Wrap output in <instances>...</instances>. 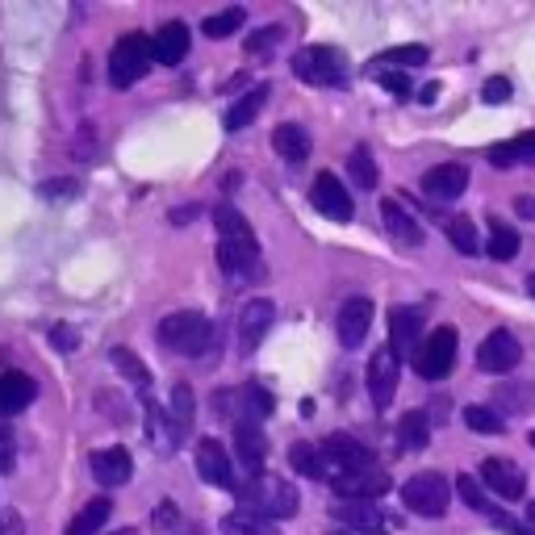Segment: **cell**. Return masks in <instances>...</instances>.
Wrapping results in <instances>:
<instances>
[{
  "label": "cell",
  "mask_w": 535,
  "mask_h": 535,
  "mask_svg": "<svg viewBox=\"0 0 535 535\" xmlns=\"http://www.w3.org/2000/svg\"><path fill=\"white\" fill-rule=\"evenodd\" d=\"M239 498H243V510H255V515H264L268 523L272 519H293L297 506H301L293 485L285 477H272V473L251 477V485H239Z\"/></svg>",
  "instance_id": "1"
},
{
  "label": "cell",
  "mask_w": 535,
  "mask_h": 535,
  "mask_svg": "<svg viewBox=\"0 0 535 535\" xmlns=\"http://www.w3.org/2000/svg\"><path fill=\"white\" fill-rule=\"evenodd\" d=\"M155 339L164 343V352H176V356H201L209 352V343H214V327H209V318L197 314V310H176L159 322Z\"/></svg>",
  "instance_id": "2"
},
{
  "label": "cell",
  "mask_w": 535,
  "mask_h": 535,
  "mask_svg": "<svg viewBox=\"0 0 535 535\" xmlns=\"http://www.w3.org/2000/svg\"><path fill=\"white\" fill-rule=\"evenodd\" d=\"M293 76L314 88H343L347 84V59L335 46H301L293 55Z\"/></svg>",
  "instance_id": "3"
},
{
  "label": "cell",
  "mask_w": 535,
  "mask_h": 535,
  "mask_svg": "<svg viewBox=\"0 0 535 535\" xmlns=\"http://www.w3.org/2000/svg\"><path fill=\"white\" fill-rule=\"evenodd\" d=\"M151 67V38L147 34H122L118 42H113L109 51V84L113 88H130L147 76Z\"/></svg>",
  "instance_id": "4"
},
{
  "label": "cell",
  "mask_w": 535,
  "mask_h": 535,
  "mask_svg": "<svg viewBox=\"0 0 535 535\" xmlns=\"http://www.w3.org/2000/svg\"><path fill=\"white\" fill-rule=\"evenodd\" d=\"M402 502L414 510V515L439 519V515H448V506H452V485L439 473H418L402 485Z\"/></svg>",
  "instance_id": "5"
},
{
  "label": "cell",
  "mask_w": 535,
  "mask_h": 535,
  "mask_svg": "<svg viewBox=\"0 0 535 535\" xmlns=\"http://www.w3.org/2000/svg\"><path fill=\"white\" fill-rule=\"evenodd\" d=\"M456 364V327H435L414 352V372L423 381H444Z\"/></svg>",
  "instance_id": "6"
},
{
  "label": "cell",
  "mask_w": 535,
  "mask_h": 535,
  "mask_svg": "<svg viewBox=\"0 0 535 535\" xmlns=\"http://www.w3.org/2000/svg\"><path fill=\"white\" fill-rule=\"evenodd\" d=\"M423 327H427L423 306H398L389 314V352H393V360H414V352L427 339Z\"/></svg>",
  "instance_id": "7"
},
{
  "label": "cell",
  "mask_w": 535,
  "mask_h": 535,
  "mask_svg": "<svg viewBox=\"0 0 535 535\" xmlns=\"http://www.w3.org/2000/svg\"><path fill=\"white\" fill-rule=\"evenodd\" d=\"M519 360H523L519 339L510 335V331H502V327L490 331V335L481 339V347H477V368L490 372V377H506V372H515Z\"/></svg>",
  "instance_id": "8"
},
{
  "label": "cell",
  "mask_w": 535,
  "mask_h": 535,
  "mask_svg": "<svg viewBox=\"0 0 535 535\" xmlns=\"http://www.w3.org/2000/svg\"><path fill=\"white\" fill-rule=\"evenodd\" d=\"M481 485L490 494L506 498V502H515L527 494V473L519 469L515 460H506V456H485L481 460Z\"/></svg>",
  "instance_id": "9"
},
{
  "label": "cell",
  "mask_w": 535,
  "mask_h": 535,
  "mask_svg": "<svg viewBox=\"0 0 535 535\" xmlns=\"http://www.w3.org/2000/svg\"><path fill=\"white\" fill-rule=\"evenodd\" d=\"M389 473L381 469H360V473H339L335 477V498L339 502H377L381 494H389Z\"/></svg>",
  "instance_id": "10"
},
{
  "label": "cell",
  "mask_w": 535,
  "mask_h": 535,
  "mask_svg": "<svg viewBox=\"0 0 535 535\" xmlns=\"http://www.w3.org/2000/svg\"><path fill=\"white\" fill-rule=\"evenodd\" d=\"M310 201L318 205V214L331 218V222H352V214H356V209H352V197H347L343 180H339L335 172H322V176L314 180Z\"/></svg>",
  "instance_id": "11"
},
{
  "label": "cell",
  "mask_w": 535,
  "mask_h": 535,
  "mask_svg": "<svg viewBox=\"0 0 535 535\" xmlns=\"http://www.w3.org/2000/svg\"><path fill=\"white\" fill-rule=\"evenodd\" d=\"M272 322H276V306H272L268 297H255V301H247V306L239 310V347H243L247 356L268 339Z\"/></svg>",
  "instance_id": "12"
},
{
  "label": "cell",
  "mask_w": 535,
  "mask_h": 535,
  "mask_svg": "<svg viewBox=\"0 0 535 535\" xmlns=\"http://www.w3.org/2000/svg\"><path fill=\"white\" fill-rule=\"evenodd\" d=\"M368 327H372V301L368 297H347L339 306V318H335L339 343L347 347V352H356V347L368 339Z\"/></svg>",
  "instance_id": "13"
},
{
  "label": "cell",
  "mask_w": 535,
  "mask_h": 535,
  "mask_svg": "<svg viewBox=\"0 0 535 535\" xmlns=\"http://www.w3.org/2000/svg\"><path fill=\"white\" fill-rule=\"evenodd\" d=\"M197 473H201V481L218 485V490H239L235 464H230V456H226V448L218 444V439H201L197 444Z\"/></svg>",
  "instance_id": "14"
},
{
  "label": "cell",
  "mask_w": 535,
  "mask_h": 535,
  "mask_svg": "<svg viewBox=\"0 0 535 535\" xmlns=\"http://www.w3.org/2000/svg\"><path fill=\"white\" fill-rule=\"evenodd\" d=\"M322 456H327L339 473L377 469V464H372V448L360 444V439H352V435H327V439H322Z\"/></svg>",
  "instance_id": "15"
},
{
  "label": "cell",
  "mask_w": 535,
  "mask_h": 535,
  "mask_svg": "<svg viewBox=\"0 0 535 535\" xmlns=\"http://www.w3.org/2000/svg\"><path fill=\"white\" fill-rule=\"evenodd\" d=\"M398 372H402V364L393 360V352H389V347L368 360V393H372V406H377V410L393 406V389H398Z\"/></svg>",
  "instance_id": "16"
},
{
  "label": "cell",
  "mask_w": 535,
  "mask_h": 535,
  "mask_svg": "<svg viewBox=\"0 0 535 535\" xmlns=\"http://www.w3.org/2000/svg\"><path fill=\"white\" fill-rule=\"evenodd\" d=\"M189 26L184 21H164L155 34H151V59L164 63V67H176L184 55H189Z\"/></svg>",
  "instance_id": "17"
},
{
  "label": "cell",
  "mask_w": 535,
  "mask_h": 535,
  "mask_svg": "<svg viewBox=\"0 0 535 535\" xmlns=\"http://www.w3.org/2000/svg\"><path fill=\"white\" fill-rule=\"evenodd\" d=\"M381 218H385V230L393 235V243H398V247H410V251L423 247V226L410 218V209L398 197H385L381 201Z\"/></svg>",
  "instance_id": "18"
},
{
  "label": "cell",
  "mask_w": 535,
  "mask_h": 535,
  "mask_svg": "<svg viewBox=\"0 0 535 535\" xmlns=\"http://www.w3.org/2000/svg\"><path fill=\"white\" fill-rule=\"evenodd\" d=\"M464 189H469V168L464 164H435L423 176V193L431 201H456Z\"/></svg>",
  "instance_id": "19"
},
{
  "label": "cell",
  "mask_w": 535,
  "mask_h": 535,
  "mask_svg": "<svg viewBox=\"0 0 535 535\" xmlns=\"http://www.w3.org/2000/svg\"><path fill=\"white\" fill-rule=\"evenodd\" d=\"M92 477H97L105 490H118V485L130 481L134 473V464H130V452L126 448H101V452H92Z\"/></svg>",
  "instance_id": "20"
},
{
  "label": "cell",
  "mask_w": 535,
  "mask_h": 535,
  "mask_svg": "<svg viewBox=\"0 0 535 535\" xmlns=\"http://www.w3.org/2000/svg\"><path fill=\"white\" fill-rule=\"evenodd\" d=\"M264 448H268V439H264L260 423L235 418V456L247 464V473H251V477H260V473H264Z\"/></svg>",
  "instance_id": "21"
},
{
  "label": "cell",
  "mask_w": 535,
  "mask_h": 535,
  "mask_svg": "<svg viewBox=\"0 0 535 535\" xmlns=\"http://www.w3.org/2000/svg\"><path fill=\"white\" fill-rule=\"evenodd\" d=\"M38 398V385L26 372H0V418L21 414L26 406H34Z\"/></svg>",
  "instance_id": "22"
},
{
  "label": "cell",
  "mask_w": 535,
  "mask_h": 535,
  "mask_svg": "<svg viewBox=\"0 0 535 535\" xmlns=\"http://www.w3.org/2000/svg\"><path fill=\"white\" fill-rule=\"evenodd\" d=\"M193 414H197V398L189 385L172 389V406H168V452H176V444L193 431Z\"/></svg>",
  "instance_id": "23"
},
{
  "label": "cell",
  "mask_w": 535,
  "mask_h": 535,
  "mask_svg": "<svg viewBox=\"0 0 535 535\" xmlns=\"http://www.w3.org/2000/svg\"><path fill=\"white\" fill-rule=\"evenodd\" d=\"M218 264L230 281H255V276H260V247L218 243Z\"/></svg>",
  "instance_id": "24"
},
{
  "label": "cell",
  "mask_w": 535,
  "mask_h": 535,
  "mask_svg": "<svg viewBox=\"0 0 535 535\" xmlns=\"http://www.w3.org/2000/svg\"><path fill=\"white\" fill-rule=\"evenodd\" d=\"M214 226H218V243H235V247H260L255 243L251 222L239 214L235 205H218L214 209Z\"/></svg>",
  "instance_id": "25"
},
{
  "label": "cell",
  "mask_w": 535,
  "mask_h": 535,
  "mask_svg": "<svg viewBox=\"0 0 535 535\" xmlns=\"http://www.w3.org/2000/svg\"><path fill=\"white\" fill-rule=\"evenodd\" d=\"M331 515L339 523H347L352 531H364V535H377L385 527L381 506H372V502H339V506H331Z\"/></svg>",
  "instance_id": "26"
},
{
  "label": "cell",
  "mask_w": 535,
  "mask_h": 535,
  "mask_svg": "<svg viewBox=\"0 0 535 535\" xmlns=\"http://www.w3.org/2000/svg\"><path fill=\"white\" fill-rule=\"evenodd\" d=\"M268 84H255L251 92H247V97H239L235 105H230L226 109V130H247L255 118H260V109L268 105Z\"/></svg>",
  "instance_id": "27"
},
{
  "label": "cell",
  "mask_w": 535,
  "mask_h": 535,
  "mask_svg": "<svg viewBox=\"0 0 535 535\" xmlns=\"http://www.w3.org/2000/svg\"><path fill=\"white\" fill-rule=\"evenodd\" d=\"M272 147H276L281 159H289V164H301V159L310 155V134L301 130L297 122H281L272 130Z\"/></svg>",
  "instance_id": "28"
},
{
  "label": "cell",
  "mask_w": 535,
  "mask_h": 535,
  "mask_svg": "<svg viewBox=\"0 0 535 535\" xmlns=\"http://www.w3.org/2000/svg\"><path fill=\"white\" fill-rule=\"evenodd\" d=\"M427 444H431V418H427V410H406L398 418V448L423 452Z\"/></svg>",
  "instance_id": "29"
},
{
  "label": "cell",
  "mask_w": 535,
  "mask_h": 535,
  "mask_svg": "<svg viewBox=\"0 0 535 535\" xmlns=\"http://www.w3.org/2000/svg\"><path fill=\"white\" fill-rule=\"evenodd\" d=\"M485 159H490L494 168L535 164V134H519V138H510V143H502V147H490V151H485Z\"/></svg>",
  "instance_id": "30"
},
{
  "label": "cell",
  "mask_w": 535,
  "mask_h": 535,
  "mask_svg": "<svg viewBox=\"0 0 535 535\" xmlns=\"http://www.w3.org/2000/svg\"><path fill=\"white\" fill-rule=\"evenodd\" d=\"M289 464H293V473H301V477H310V481H327V456H322V448L306 444V439L289 448Z\"/></svg>",
  "instance_id": "31"
},
{
  "label": "cell",
  "mask_w": 535,
  "mask_h": 535,
  "mask_svg": "<svg viewBox=\"0 0 535 535\" xmlns=\"http://www.w3.org/2000/svg\"><path fill=\"white\" fill-rule=\"evenodd\" d=\"M109 515H113V502L109 498H92V502H84L80 515L67 523V535H97L109 523Z\"/></svg>",
  "instance_id": "32"
},
{
  "label": "cell",
  "mask_w": 535,
  "mask_h": 535,
  "mask_svg": "<svg viewBox=\"0 0 535 535\" xmlns=\"http://www.w3.org/2000/svg\"><path fill=\"white\" fill-rule=\"evenodd\" d=\"M485 251H490L498 264L515 260V255H519V230L506 226L502 218H490V243H485Z\"/></svg>",
  "instance_id": "33"
},
{
  "label": "cell",
  "mask_w": 535,
  "mask_h": 535,
  "mask_svg": "<svg viewBox=\"0 0 535 535\" xmlns=\"http://www.w3.org/2000/svg\"><path fill=\"white\" fill-rule=\"evenodd\" d=\"M427 46H389L372 59V67H398V72H414V67H427Z\"/></svg>",
  "instance_id": "34"
},
{
  "label": "cell",
  "mask_w": 535,
  "mask_h": 535,
  "mask_svg": "<svg viewBox=\"0 0 535 535\" xmlns=\"http://www.w3.org/2000/svg\"><path fill=\"white\" fill-rule=\"evenodd\" d=\"M222 535H276V527L255 510H235L222 519Z\"/></svg>",
  "instance_id": "35"
},
{
  "label": "cell",
  "mask_w": 535,
  "mask_h": 535,
  "mask_svg": "<svg viewBox=\"0 0 535 535\" xmlns=\"http://www.w3.org/2000/svg\"><path fill=\"white\" fill-rule=\"evenodd\" d=\"M444 235L452 239V247H456L460 255H477V251H481V243H477V226H473V218H464V214H456V218L444 222Z\"/></svg>",
  "instance_id": "36"
},
{
  "label": "cell",
  "mask_w": 535,
  "mask_h": 535,
  "mask_svg": "<svg viewBox=\"0 0 535 535\" xmlns=\"http://www.w3.org/2000/svg\"><path fill=\"white\" fill-rule=\"evenodd\" d=\"M347 172H352V184H360V189H377V159H372L368 147H356L352 155H347Z\"/></svg>",
  "instance_id": "37"
},
{
  "label": "cell",
  "mask_w": 535,
  "mask_h": 535,
  "mask_svg": "<svg viewBox=\"0 0 535 535\" xmlns=\"http://www.w3.org/2000/svg\"><path fill=\"white\" fill-rule=\"evenodd\" d=\"M247 21V13L243 9H222V13H209L205 21H201V34L205 38H230L239 26Z\"/></svg>",
  "instance_id": "38"
},
{
  "label": "cell",
  "mask_w": 535,
  "mask_h": 535,
  "mask_svg": "<svg viewBox=\"0 0 535 535\" xmlns=\"http://www.w3.org/2000/svg\"><path fill=\"white\" fill-rule=\"evenodd\" d=\"M109 360L118 364V368H122V377H126V381H134L138 389H147V385H151V372H147V364L138 360V356L130 352V347H113V352H109Z\"/></svg>",
  "instance_id": "39"
},
{
  "label": "cell",
  "mask_w": 535,
  "mask_h": 535,
  "mask_svg": "<svg viewBox=\"0 0 535 535\" xmlns=\"http://www.w3.org/2000/svg\"><path fill=\"white\" fill-rule=\"evenodd\" d=\"M464 423H469V431H481V435H502L506 418L494 406H464Z\"/></svg>",
  "instance_id": "40"
},
{
  "label": "cell",
  "mask_w": 535,
  "mask_h": 535,
  "mask_svg": "<svg viewBox=\"0 0 535 535\" xmlns=\"http://www.w3.org/2000/svg\"><path fill=\"white\" fill-rule=\"evenodd\" d=\"M456 494H460V502L469 506V510H481V515H490V510H494L490 498H485V485H481L477 477H469V473L456 481Z\"/></svg>",
  "instance_id": "41"
},
{
  "label": "cell",
  "mask_w": 535,
  "mask_h": 535,
  "mask_svg": "<svg viewBox=\"0 0 535 535\" xmlns=\"http://www.w3.org/2000/svg\"><path fill=\"white\" fill-rule=\"evenodd\" d=\"M38 197H42V201H51V205H59V201H72V197H80V180H76V176L46 180V184H38Z\"/></svg>",
  "instance_id": "42"
},
{
  "label": "cell",
  "mask_w": 535,
  "mask_h": 535,
  "mask_svg": "<svg viewBox=\"0 0 535 535\" xmlns=\"http://www.w3.org/2000/svg\"><path fill=\"white\" fill-rule=\"evenodd\" d=\"M531 398H535V393H531L527 385H506V381H502V385H498V393H494V402H502L510 414L527 410V406H531ZM502 406H494V410L502 414Z\"/></svg>",
  "instance_id": "43"
},
{
  "label": "cell",
  "mask_w": 535,
  "mask_h": 535,
  "mask_svg": "<svg viewBox=\"0 0 535 535\" xmlns=\"http://www.w3.org/2000/svg\"><path fill=\"white\" fill-rule=\"evenodd\" d=\"M481 101H485V105H502V101H510V80H506V76L485 80V88H481Z\"/></svg>",
  "instance_id": "44"
},
{
  "label": "cell",
  "mask_w": 535,
  "mask_h": 535,
  "mask_svg": "<svg viewBox=\"0 0 535 535\" xmlns=\"http://www.w3.org/2000/svg\"><path fill=\"white\" fill-rule=\"evenodd\" d=\"M276 42H281V30H276V26H268V30H255V34L247 38V51H251V55H264V51H272Z\"/></svg>",
  "instance_id": "45"
},
{
  "label": "cell",
  "mask_w": 535,
  "mask_h": 535,
  "mask_svg": "<svg viewBox=\"0 0 535 535\" xmlns=\"http://www.w3.org/2000/svg\"><path fill=\"white\" fill-rule=\"evenodd\" d=\"M377 80L393 92V97H410V88H414L410 84V72H377Z\"/></svg>",
  "instance_id": "46"
},
{
  "label": "cell",
  "mask_w": 535,
  "mask_h": 535,
  "mask_svg": "<svg viewBox=\"0 0 535 535\" xmlns=\"http://www.w3.org/2000/svg\"><path fill=\"white\" fill-rule=\"evenodd\" d=\"M13 469V431L5 427V418H0V473Z\"/></svg>",
  "instance_id": "47"
},
{
  "label": "cell",
  "mask_w": 535,
  "mask_h": 535,
  "mask_svg": "<svg viewBox=\"0 0 535 535\" xmlns=\"http://www.w3.org/2000/svg\"><path fill=\"white\" fill-rule=\"evenodd\" d=\"M176 523H180L176 502H159V510H155V527H176Z\"/></svg>",
  "instance_id": "48"
},
{
  "label": "cell",
  "mask_w": 535,
  "mask_h": 535,
  "mask_svg": "<svg viewBox=\"0 0 535 535\" xmlns=\"http://www.w3.org/2000/svg\"><path fill=\"white\" fill-rule=\"evenodd\" d=\"M51 339H55L59 352H72V347H76V331H72V327H55Z\"/></svg>",
  "instance_id": "49"
},
{
  "label": "cell",
  "mask_w": 535,
  "mask_h": 535,
  "mask_svg": "<svg viewBox=\"0 0 535 535\" xmlns=\"http://www.w3.org/2000/svg\"><path fill=\"white\" fill-rule=\"evenodd\" d=\"M448 398H435V402H427V418H431V423L439 427V423H444V418H448Z\"/></svg>",
  "instance_id": "50"
},
{
  "label": "cell",
  "mask_w": 535,
  "mask_h": 535,
  "mask_svg": "<svg viewBox=\"0 0 535 535\" xmlns=\"http://www.w3.org/2000/svg\"><path fill=\"white\" fill-rule=\"evenodd\" d=\"M0 535H26V523L17 515H0Z\"/></svg>",
  "instance_id": "51"
},
{
  "label": "cell",
  "mask_w": 535,
  "mask_h": 535,
  "mask_svg": "<svg viewBox=\"0 0 535 535\" xmlns=\"http://www.w3.org/2000/svg\"><path fill=\"white\" fill-rule=\"evenodd\" d=\"M515 214H519V218H531V222H535V197H531V193L515 197Z\"/></svg>",
  "instance_id": "52"
},
{
  "label": "cell",
  "mask_w": 535,
  "mask_h": 535,
  "mask_svg": "<svg viewBox=\"0 0 535 535\" xmlns=\"http://www.w3.org/2000/svg\"><path fill=\"white\" fill-rule=\"evenodd\" d=\"M494 523H498V531H506V535H531V531H527V527H519V523H515V519H510V515H498V519H494Z\"/></svg>",
  "instance_id": "53"
},
{
  "label": "cell",
  "mask_w": 535,
  "mask_h": 535,
  "mask_svg": "<svg viewBox=\"0 0 535 535\" xmlns=\"http://www.w3.org/2000/svg\"><path fill=\"white\" fill-rule=\"evenodd\" d=\"M197 214H201L197 205H184V209H176V214H172V226H184V222H193Z\"/></svg>",
  "instance_id": "54"
},
{
  "label": "cell",
  "mask_w": 535,
  "mask_h": 535,
  "mask_svg": "<svg viewBox=\"0 0 535 535\" xmlns=\"http://www.w3.org/2000/svg\"><path fill=\"white\" fill-rule=\"evenodd\" d=\"M439 97V84H427V88H418V101H423V105H431Z\"/></svg>",
  "instance_id": "55"
},
{
  "label": "cell",
  "mask_w": 535,
  "mask_h": 535,
  "mask_svg": "<svg viewBox=\"0 0 535 535\" xmlns=\"http://www.w3.org/2000/svg\"><path fill=\"white\" fill-rule=\"evenodd\" d=\"M176 535H201V527H197V523H180Z\"/></svg>",
  "instance_id": "56"
},
{
  "label": "cell",
  "mask_w": 535,
  "mask_h": 535,
  "mask_svg": "<svg viewBox=\"0 0 535 535\" xmlns=\"http://www.w3.org/2000/svg\"><path fill=\"white\" fill-rule=\"evenodd\" d=\"M527 523H531V531H535V502L527 506Z\"/></svg>",
  "instance_id": "57"
},
{
  "label": "cell",
  "mask_w": 535,
  "mask_h": 535,
  "mask_svg": "<svg viewBox=\"0 0 535 535\" xmlns=\"http://www.w3.org/2000/svg\"><path fill=\"white\" fill-rule=\"evenodd\" d=\"M527 293H531V297H535V272H531V276H527Z\"/></svg>",
  "instance_id": "58"
},
{
  "label": "cell",
  "mask_w": 535,
  "mask_h": 535,
  "mask_svg": "<svg viewBox=\"0 0 535 535\" xmlns=\"http://www.w3.org/2000/svg\"><path fill=\"white\" fill-rule=\"evenodd\" d=\"M527 444H531V448H535V431H531V435H527Z\"/></svg>",
  "instance_id": "59"
}]
</instances>
